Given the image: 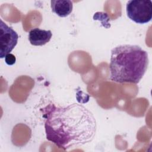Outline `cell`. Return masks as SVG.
Listing matches in <instances>:
<instances>
[{"mask_svg": "<svg viewBox=\"0 0 152 152\" xmlns=\"http://www.w3.org/2000/svg\"><path fill=\"white\" fill-rule=\"evenodd\" d=\"M46 139L65 150L91 142L96 134L93 113L82 104H49L43 109Z\"/></svg>", "mask_w": 152, "mask_h": 152, "instance_id": "obj_1", "label": "cell"}, {"mask_svg": "<svg viewBox=\"0 0 152 152\" xmlns=\"http://www.w3.org/2000/svg\"><path fill=\"white\" fill-rule=\"evenodd\" d=\"M148 65L147 52L138 45H119L111 50L110 80L118 83L137 84Z\"/></svg>", "mask_w": 152, "mask_h": 152, "instance_id": "obj_2", "label": "cell"}, {"mask_svg": "<svg viewBox=\"0 0 152 152\" xmlns=\"http://www.w3.org/2000/svg\"><path fill=\"white\" fill-rule=\"evenodd\" d=\"M128 18L137 24H145L152 18V2L150 0H131L126 5Z\"/></svg>", "mask_w": 152, "mask_h": 152, "instance_id": "obj_3", "label": "cell"}, {"mask_svg": "<svg viewBox=\"0 0 152 152\" xmlns=\"http://www.w3.org/2000/svg\"><path fill=\"white\" fill-rule=\"evenodd\" d=\"M18 35L11 27L0 20V58L10 53L17 44Z\"/></svg>", "mask_w": 152, "mask_h": 152, "instance_id": "obj_4", "label": "cell"}, {"mask_svg": "<svg viewBox=\"0 0 152 152\" xmlns=\"http://www.w3.org/2000/svg\"><path fill=\"white\" fill-rule=\"evenodd\" d=\"M52 33L50 30H42L39 28L31 29L28 33V40L33 46H43L51 39Z\"/></svg>", "mask_w": 152, "mask_h": 152, "instance_id": "obj_5", "label": "cell"}, {"mask_svg": "<svg viewBox=\"0 0 152 152\" xmlns=\"http://www.w3.org/2000/svg\"><path fill=\"white\" fill-rule=\"evenodd\" d=\"M50 7L52 12L60 17H66L72 11L73 4L69 0H52Z\"/></svg>", "mask_w": 152, "mask_h": 152, "instance_id": "obj_6", "label": "cell"}, {"mask_svg": "<svg viewBox=\"0 0 152 152\" xmlns=\"http://www.w3.org/2000/svg\"><path fill=\"white\" fill-rule=\"evenodd\" d=\"M5 61L7 65H12L15 63L16 58L13 54L8 53L5 57Z\"/></svg>", "mask_w": 152, "mask_h": 152, "instance_id": "obj_7", "label": "cell"}]
</instances>
